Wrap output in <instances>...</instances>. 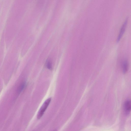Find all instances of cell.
<instances>
[{
  "label": "cell",
  "instance_id": "7a4b0ae2",
  "mask_svg": "<svg viewBox=\"0 0 131 131\" xmlns=\"http://www.w3.org/2000/svg\"><path fill=\"white\" fill-rule=\"evenodd\" d=\"M128 21L127 18H126L122 25L118 36L116 41L118 42L120 40L125 30Z\"/></svg>",
  "mask_w": 131,
  "mask_h": 131
},
{
  "label": "cell",
  "instance_id": "277c9868",
  "mask_svg": "<svg viewBox=\"0 0 131 131\" xmlns=\"http://www.w3.org/2000/svg\"><path fill=\"white\" fill-rule=\"evenodd\" d=\"M122 67L123 72L124 73H126L128 68V63L126 60H124L122 62Z\"/></svg>",
  "mask_w": 131,
  "mask_h": 131
},
{
  "label": "cell",
  "instance_id": "8992f818",
  "mask_svg": "<svg viewBox=\"0 0 131 131\" xmlns=\"http://www.w3.org/2000/svg\"><path fill=\"white\" fill-rule=\"evenodd\" d=\"M46 66L48 69L51 70L52 69V66L51 62L49 60H48L46 63Z\"/></svg>",
  "mask_w": 131,
  "mask_h": 131
},
{
  "label": "cell",
  "instance_id": "52a82bcc",
  "mask_svg": "<svg viewBox=\"0 0 131 131\" xmlns=\"http://www.w3.org/2000/svg\"><path fill=\"white\" fill-rule=\"evenodd\" d=\"M53 131H57V129H55Z\"/></svg>",
  "mask_w": 131,
  "mask_h": 131
},
{
  "label": "cell",
  "instance_id": "3957f363",
  "mask_svg": "<svg viewBox=\"0 0 131 131\" xmlns=\"http://www.w3.org/2000/svg\"><path fill=\"white\" fill-rule=\"evenodd\" d=\"M124 109L125 112L126 114H128L131 109V102L129 100L126 101L124 104Z\"/></svg>",
  "mask_w": 131,
  "mask_h": 131
},
{
  "label": "cell",
  "instance_id": "6da1fadb",
  "mask_svg": "<svg viewBox=\"0 0 131 131\" xmlns=\"http://www.w3.org/2000/svg\"><path fill=\"white\" fill-rule=\"evenodd\" d=\"M51 100V98H49L46 100L43 104L37 115V118L38 119H40L43 116L45 112L49 106Z\"/></svg>",
  "mask_w": 131,
  "mask_h": 131
},
{
  "label": "cell",
  "instance_id": "5b68a950",
  "mask_svg": "<svg viewBox=\"0 0 131 131\" xmlns=\"http://www.w3.org/2000/svg\"><path fill=\"white\" fill-rule=\"evenodd\" d=\"M26 83L25 82H21L19 85L17 89V92L20 93L24 89L26 86Z\"/></svg>",
  "mask_w": 131,
  "mask_h": 131
}]
</instances>
